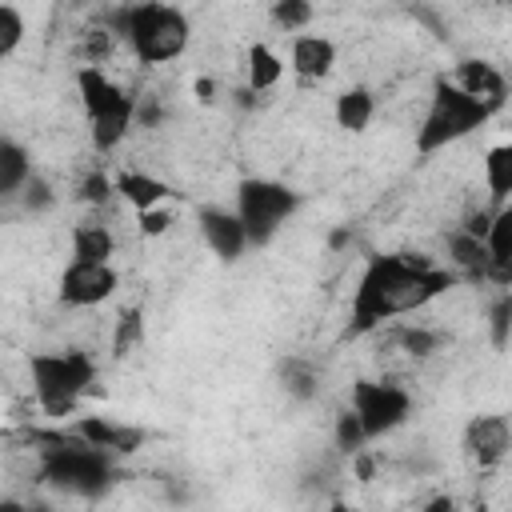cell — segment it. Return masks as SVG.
Instances as JSON below:
<instances>
[{
  "label": "cell",
  "instance_id": "6da1fadb",
  "mask_svg": "<svg viewBox=\"0 0 512 512\" xmlns=\"http://www.w3.org/2000/svg\"><path fill=\"white\" fill-rule=\"evenodd\" d=\"M460 284V272L448 264L440 268L428 256L416 252H380L368 256L360 284L352 292V336H368L376 328H384L388 320L404 316V312H420L428 308L436 296H444L448 288Z\"/></svg>",
  "mask_w": 512,
  "mask_h": 512
},
{
  "label": "cell",
  "instance_id": "7a4b0ae2",
  "mask_svg": "<svg viewBox=\"0 0 512 512\" xmlns=\"http://www.w3.org/2000/svg\"><path fill=\"white\" fill-rule=\"evenodd\" d=\"M24 440L36 448L40 480L60 492L96 496L116 476V452L88 444L72 424L68 428H28Z\"/></svg>",
  "mask_w": 512,
  "mask_h": 512
},
{
  "label": "cell",
  "instance_id": "3957f363",
  "mask_svg": "<svg viewBox=\"0 0 512 512\" xmlns=\"http://www.w3.org/2000/svg\"><path fill=\"white\" fill-rule=\"evenodd\" d=\"M112 28L116 36L132 48V56L140 64H168L176 60L188 40H192V24L188 16L176 8V4H164V0H136V4H124L116 16H112Z\"/></svg>",
  "mask_w": 512,
  "mask_h": 512
},
{
  "label": "cell",
  "instance_id": "277c9868",
  "mask_svg": "<svg viewBox=\"0 0 512 512\" xmlns=\"http://www.w3.org/2000/svg\"><path fill=\"white\" fill-rule=\"evenodd\" d=\"M28 380H32V396H36L40 412L52 420H64L96 388V360L80 348L32 352L28 356Z\"/></svg>",
  "mask_w": 512,
  "mask_h": 512
},
{
  "label": "cell",
  "instance_id": "5b68a950",
  "mask_svg": "<svg viewBox=\"0 0 512 512\" xmlns=\"http://www.w3.org/2000/svg\"><path fill=\"white\" fill-rule=\"evenodd\" d=\"M492 116L496 112L484 100L468 96L452 76H440L432 84L428 112H424V120L416 128V156H432V152H440V148H448V144L480 132Z\"/></svg>",
  "mask_w": 512,
  "mask_h": 512
},
{
  "label": "cell",
  "instance_id": "8992f818",
  "mask_svg": "<svg viewBox=\"0 0 512 512\" xmlns=\"http://www.w3.org/2000/svg\"><path fill=\"white\" fill-rule=\"evenodd\" d=\"M76 92H80V108H84L96 152L120 148V140L128 136V128L136 120V100L112 76H104L100 64H80L76 68Z\"/></svg>",
  "mask_w": 512,
  "mask_h": 512
},
{
  "label": "cell",
  "instance_id": "52a82bcc",
  "mask_svg": "<svg viewBox=\"0 0 512 512\" xmlns=\"http://www.w3.org/2000/svg\"><path fill=\"white\" fill-rule=\"evenodd\" d=\"M296 208H300V192H292L280 180L248 176L236 188V212H240V220L248 228V244H256V248L268 244Z\"/></svg>",
  "mask_w": 512,
  "mask_h": 512
},
{
  "label": "cell",
  "instance_id": "ba28073f",
  "mask_svg": "<svg viewBox=\"0 0 512 512\" xmlns=\"http://www.w3.org/2000/svg\"><path fill=\"white\" fill-rule=\"evenodd\" d=\"M348 404L360 416L368 440H380V436L396 432L412 412V396L396 380H356Z\"/></svg>",
  "mask_w": 512,
  "mask_h": 512
},
{
  "label": "cell",
  "instance_id": "9c48e42d",
  "mask_svg": "<svg viewBox=\"0 0 512 512\" xmlns=\"http://www.w3.org/2000/svg\"><path fill=\"white\" fill-rule=\"evenodd\" d=\"M120 276L108 260H72L60 272V304L68 308H96L104 300H112Z\"/></svg>",
  "mask_w": 512,
  "mask_h": 512
},
{
  "label": "cell",
  "instance_id": "30bf717a",
  "mask_svg": "<svg viewBox=\"0 0 512 512\" xmlns=\"http://www.w3.org/2000/svg\"><path fill=\"white\" fill-rule=\"evenodd\" d=\"M460 448L472 460V468H496V464H504V456L512 452V424H508V416H500V412L472 416L464 424Z\"/></svg>",
  "mask_w": 512,
  "mask_h": 512
},
{
  "label": "cell",
  "instance_id": "8fae6325",
  "mask_svg": "<svg viewBox=\"0 0 512 512\" xmlns=\"http://www.w3.org/2000/svg\"><path fill=\"white\" fill-rule=\"evenodd\" d=\"M196 228L204 236V244L220 256V260H236L244 248H248V228L240 220V212H228V208H212L204 204L196 212Z\"/></svg>",
  "mask_w": 512,
  "mask_h": 512
},
{
  "label": "cell",
  "instance_id": "7c38bea8",
  "mask_svg": "<svg viewBox=\"0 0 512 512\" xmlns=\"http://www.w3.org/2000/svg\"><path fill=\"white\" fill-rule=\"evenodd\" d=\"M484 244H488V284L512 288V200L492 208Z\"/></svg>",
  "mask_w": 512,
  "mask_h": 512
},
{
  "label": "cell",
  "instance_id": "4fadbf2b",
  "mask_svg": "<svg viewBox=\"0 0 512 512\" xmlns=\"http://www.w3.org/2000/svg\"><path fill=\"white\" fill-rule=\"evenodd\" d=\"M452 80H456L468 96L484 100L492 112H500V108L508 104V80H504V72H500L496 64H488V60H476V56L460 60L456 72H452Z\"/></svg>",
  "mask_w": 512,
  "mask_h": 512
},
{
  "label": "cell",
  "instance_id": "5bb4252c",
  "mask_svg": "<svg viewBox=\"0 0 512 512\" xmlns=\"http://www.w3.org/2000/svg\"><path fill=\"white\" fill-rule=\"evenodd\" d=\"M72 428H76L88 444L108 448V452H116V456H132V452L148 440V432H144L140 424H116V420H108V416H80V420H72Z\"/></svg>",
  "mask_w": 512,
  "mask_h": 512
},
{
  "label": "cell",
  "instance_id": "9a60e30c",
  "mask_svg": "<svg viewBox=\"0 0 512 512\" xmlns=\"http://www.w3.org/2000/svg\"><path fill=\"white\" fill-rule=\"evenodd\" d=\"M336 64V44L320 32H296L292 48H288V68L300 80H324Z\"/></svg>",
  "mask_w": 512,
  "mask_h": 512
},
{
  "label": "cell",
  "instance_id": "2e32d148",
  "mask_svg": "<svg viewBox=\"0 0 512 512\" xmlns=\"http://www.w3.org/2000/svg\"><path fill=\"white\" fill-rule=\"evenodd\" d=\"M448 264L460 272V280H468V284H480V280H488V244H484V236H476V232H468L464 224L448 236Z\"/></svg>",
  "mask_w": 512,
  "mask_h": 512
},
{
  "label": "cell",
  "instance_id": "e0dca14e",
  "mask_svg": "<svg viewBox=\"0 0 512 512\" xmlns=\"http://www.w3.org/2000/svg\"><path fill=\"white\" fill-rule=\"evenodd\" d=\"M116 196H120V200H128L136 212H144V208L164 204V200L172 196V188H168L160 176H152V172L124 168V172H116Z\"/></svg>",
  "mask_w": 512,
  "mask_h": 512
},
{
  "label": "cell",
  "instance_id": "ac0fdd59",
  "mask_svg": "<svg viewBox=\"0 0 512 512\" xmlns=\"http://www.w3.org/2000/svg\"><path fill=\"white\" fill-rule=\"evenodd\" d=\"M28 176H32V156H28V148H24L20 140L4 136V140H0V196H4V200H16L20 188L28 184Z\"/></svg>",
  "mask_w": 512,
  "mask_h": 512
},
{
  "label": "cell",
  "instance_id": "d6986e66",
  "mask_svg": "<svg viewBox=\"0 0 512 512\" xmlns=\"http://www.w3.org/2000/svg\"><path fill=\"white\" fill-rule=\"evenodd\" d=\"M336 124L344 128V132H352V136H360L368 124H372V116H376V96L368 92V88H344L340 96H336Z\"/></svg>",
  "mask_w": 512,
  "mask_h": 512
},
{
  "label": "cell",
  "instance_id": "ffe728a7",
  "mask_svg": "<svg viewBox=\"0 0 512 512\" xmlns=\"http://www.w3.org/2000/svg\"><path fill=\"white\" fill-rule=\"evenodd\" d=\"M484 188H488L492 208L512 200V140L508 144H492L484 152Z\"/></svg>",
  "mask_w": 512,
  "mask_h": 512
},
{
  "label": "cell",
  "instance_id": "44dd1931",
  "mask_svg": "<svg viewBox=\"0 0 512 512\" xmlns=\"http://www.w3.org/2000/svg\"><path fill=\"white\" fill-rule=\"evenodd\" d=\"M116 236L100 220H80L72 228V260H112Z\"/></svg>",
  "mask_w": 512,
  "mask_h": 512
},
{
  "label": "cell",
  "instance_id": "7402d4cb",
  "mask_svg": "<svg viewBox=\"0 0 512 512\" xmlns=\"http://www.w3.org/2000/svg\"><path fill=\"white\" fill-rule=\"evenodd\" d=\"M244 72H248V88H252V92H272V88L280 84V76H284V60H280L268 44L256 40V44L248 48Z\"/></svg>",
  "mask_w": 512,
  "mask_h": 512
},
{
  "label": "cell",
  "instance_id": "603a6c76",
  "mask_svg": "<svg viewBox=\"0 0 512 512\" xmlns=\"http://www.w3.org/2000/svg\"><path fill=\"white\" fill-rule=\"evenodd\" d=\"M280 384H284V392L292 400H312L320 392V372H316L312 360L288 356V360H280Z\"/></svg>",
  "mask_w": 512,
  "mask_h": 512
},
{
  "label": "cell",
  "instance_id": "cb8c5ba5",
  "mask_svg": "<svg viewBox=\"0 0 512 512\" xmlns=\"http://www.w3.org/2000/svg\"><path fill=\"white\" fill-rule=\"evenodd\" d=\"M388 340L404 352V356H412V360H428L440 344H444V332H436V328H412V324H404V328H388Z\"/></svg>",
  "mask_w": 512,
  "mask_h": 512
},
{
  "label": "cell",
  "instance_id": "d4e9b609",
  "mask_svg": "<svg viewBox=\"0 0 512 512\" xmlns=\"http://www.w3.org/2000/svg\"><path fill=\"white\" fill-rule=\"evenodd\" d=\"M112 48H116V28L112 24L84 28V36H80V60L84 64H104L112 56Z\"/></svg>",
  "mask_w": 512,
  "mask_h": 512
},
{
  "label": "cell",
  "instance_id": "484cf974",
  "mask_svg": "<svg viewBox=\"0 0 512 512\" xmlns=\"http://www.w3.org/2000/svg\"><path fill=\"white\" fill-rule=\"evenodd\" d=\"M144 340V312L140 308H124L116 316V332H112V356H128L136 344Z\"/></svg>",
  "mask_w": 512,
  "mask_h": 512
},
{
  "label": "cell",
  "instance_id": "4316f807",
  "mask_svg": "<svg viewBox=\"0 0 512 512\" xmlns=\"http://www.w3.org/2000/svg\"><path fill=\"white\" fill-rule=\"evenodd\" d=\"M24 32H28L24 12H20L12 0H4V4H0V56H4V60L16 56V48L24 44Z\"/></svg>",
  "mask_w": 512,
  "mask_h": 512
},
{
  "label": "cell",
  "instance_id": "83f0119b",
  "mask_svg": "<svg viewBox=\"0 0 512 512\" xmlns=\"http://www.w3.org/2000/svg\"><path fill=\"white\" fill-rule=\"evenodd\" d=\"M488 336L496 348H508V340H512V288H500V296L488 304Z\"/></svg>",
  "mask_w": 512,
  "mask_h": 512
},
{
  "label": "cell",
  "instance_id": "f1b7e54d",
  "mask_svg": "<svg viewBox=\"0 0 512 512\" xmlns=\"http://www.w3.org/2000/svg\"><path fill=\"white\" fill-rule=\"evenodd\" d=\"M312 12H316L312 0H272V24L292 32V36L312 24Z\"/></svg>",
  "mask_w": 512,
  "mask_h": 512
},
{
  "label": "cell",
  "instance_id": "f546056e",
  "mask_svg": "<svg viewBox=\"0 0 512 512\" xmlns=\"http://www.w3.org/2000/svg\"><path fill=\"white\" fill-rule=\"evenodd\" d=\"M364 444H368V432H364L360 416H356L352 404H348V408L336 416V448L348 452V456H356V452H364Z\"/></svg>",
  "mask_w": 512,
  "mask_h": 512
},
{
  "label": "cell",
  "instance_id": "4dcf8cb0",
  "mask_svg": "<svg viewBox=\"0 0 512 512\" xmlns=\"http://www.w3.org/2000/svg\"><path fill=\"white\" fill-rule=\"evenodd\" d=\"M76 196H80L84 204H92V208H104V204L116 196V180H108L104 172H88V176L80 180Z\"/></svg>",
  "mask_w": 512,
  "mask_h": 512
},
{
  "label": "cell",
  "instance_id": "1f68e13d",
  "mask_svg": "<svg viewBox=\"0 0 512 512\" xmlns=\"http://www.w3.org/2000/svg\"><path fill=\"white\" fill-rule=\"evenodd\" d=\"M52 200H56V196H52V184H48L40 172H32V176H28V184L20 188V204H24L28 212H44Z\"/></svg>",
  "mask_w": 512,
  "mask_h": 512
},
{
  "label": "cell",
  "instance_id": "d6a6232c",
  "mask_svg": "<svg viewBox=\"0 0 512 512\" xmlns=\"http://www.w3.org/2000/svg\"><path fill=\"white\" fill-rule=\"evenodd\" d=\"M136 228H140V236L156 240V236H164V232L172 228V212H168L164 204H156V208H144V212H136Z\"/></svg>",
  "mask_w": 512,
  "mask_h": 512
}]
</instances>
